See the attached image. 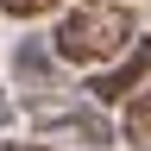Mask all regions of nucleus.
Here are the masks:
<instances>
[{
  "label": "nucleus",
  "mask_w": 151,
  "mask_h": 151,
  "mask_svg": "<svg viewBox=\"0 0 151 151\" xmlns=\"http://www.w3.org/2000/svg\"><path fill=\"white\" fill-rule=\"evenodd\" d=\"M132 50V19L120 6H76L63 25H57V57L63 63H113V57Z\"/></svg>",
  "instance_id": "f257e3e1"
},
{
  "label": "nucleus",
  "mask_w": 151,
  "mask_h": 151,
  "mask_svg": "<svg viewBox=\"0 0 151 151\" xmlns=\"http://www.w3.org/2000/svg\"><path fill=\"white\" fill-rule=\"evenodd\" d=\"M145 82H151V38H132V50H126V57H113L107 69H94V82H88V107L132 101Z\"/></svg>",
  "instance_id": "f03ea898"
},
{
  "label": "nucleus",
  "mask_w": 151,
  "mask_h": 151,
  "mask_svg": "<svg viewBox=\"0 0 151 151\" xmlns=\"http://www.w3.org/2000/svg\"><path fill=\"white\" fill-rule=\"evenodd\" d=\"M32 113H38V126H44V132L76 139V145H88V151L113 139V126H107V113H101V107H63V101H44V94H38Z\"/></svg>",
  "instance_id": "7ed1b4c3"
},
{
  "label": "nucleus",
  "mask_w": 151,
  "mask_h": 151,
  "mask_svg": "<svg viewBox=\"0 0 151 151\" xmlns=\"http://www.w3.org/2000/svg\"><path fill=\"white\" fill-rule=\"evenodd\" d=\"M120 139H126L132 151H151V82L126 101V113H120Z\"/></svg>",
  "instance_id": "20e7f679"
},
{
  "label": "nucleus",
  "mask_w": 151,
  "mask_h": 151,
  "mask_svg": "<svg viewBox=\"0 0 151 151\" xmlns=\"http://www.w3.org/2000/svg\"><path fill=\"white\" fill-rule=\"evenodd\" d=\"M44 69H50V63H44V50H38V44L19 50V76H25V88H50V82H44Z\"/></svg>",
  "instance_id": "39448f33"
},
{
  "label": "nucleus",
  "mask_w": 151,
  "mask_h": 151,
  "mask_svg": "<svg viewBox=\"0 0 151 151\" xmlns=\"http://www.w3.org/2000/svg\"><path fill=\"white\" fill-rule=\"evenodd\" d=\"M57 0H0V13L6 19H38V13H50Z\"/></svg>",
  "instance_id": "423d86ee"
},
{
  "label": "nucleus",
  "mask_w": 151,
  "mask_h": 151,
  "mask_svg": "<svg viewBox=\"0 0 151 151\" xmlns=\"http://www.w3.org/2000/svg\"><path fill=\"white\" fill-rule=\"evenodd\" d=\"M0 151H50V145H32V139H19V145H0Z\"/></svg>",
  "instance_id": "0eeeda50"
},
{
  "label": "nucleus",
  "mask_w": 151,
  "mask_h": 151,
  "mask_svg": "<svg viewBox=\"0 0 151 151\" xmlns=\"http://www.w3.org/2000/svg\"><path fill=\"white\" fill-rule=\"evenodd\" d=\"M88 6H101V0H88Z\"/></svg>",
  "instance_id": "6e6552de"
}]
</instances>
